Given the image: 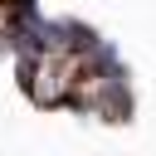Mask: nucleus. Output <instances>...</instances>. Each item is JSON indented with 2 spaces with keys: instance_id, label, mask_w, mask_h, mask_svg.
Instances as JSON below:
<instances>
[{
  "instance_id": "obj_1",
  "label": "nucleus",
  "mask_w": 156,
  "mask_h": 156,
  "mask_svg": "<svg viewBox=\"0 0 156 156\" xmlns=\"http://www.w3.org/2000/svg\"><path fill=\"white\" fill-rule=\"evenodd\" d=\"M15 68H20V88L29 93L34 107H68L73 83H78V58L34 54V58H15Z\"/></svg>"
}]
</instances>
